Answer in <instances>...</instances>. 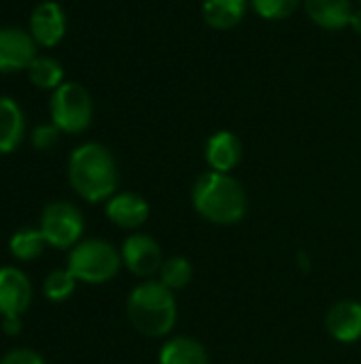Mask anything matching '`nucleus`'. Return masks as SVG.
<instances>
[{
  "instance_id": "obj_1",
  "label": "nucleus",
  "mask_w": 361,
  "mask_h": 364,
  "mask_svg": "<svg viewBox=\"0 0 361 364\" xmlns=\"http://www.w3.org/2000/svg\"><path fill=\"white\" fill-rule=\"evenodd\" d=\"M70 188L87 203L109 200L119 183L113 154L100 143H83L68 158Z\"/></svg>"
},
{
  "instance_id": "obj_2",
  "label": "nucleus",
  "mask_w": 361,
  "mask_h": 364,
  "mask_svg": "<svg viewBox=\"0 0 361 364\" xmlns=\"http://www.w3.org/2000/svg\"><path fill=\"white\" fill-rule=\"evenodd\" d=\"M191 203L196 211L219 226H232L247 215V192L228 173L209 171L202 173L191 190Z\"/></svg>"
},
{
  "instance_id": "obj_3",
  "label": "nucleus",
  "mask_w": 361,
  "mask_h": 364,
  "mask_svg": "<svg viewBox=\"0 0 361 364\" xmlns=\"http://www.w3.org/2000/svg\"><path fill=\"white\" fill-rule=\"evenodd\" d=\"M128 318L145 337H166L177 324V301L162 282L147 279L128 296Z\"/></svg>"
},
{
  "instance_id": "obj_4",
  "label": "nucleus",
  "mask_w": 361,
  "mask_h": 364,
  "mask_svg": "<svg viewBox=\"0 0 361 364\" xmlns=\"http://www.w3.org/2000/svg\"><path fill=\"white\" fill-rule=\"evenodd\" d=\"M121 252L104 239H85L79 241L68 254V271L81 284L100 286L111 282L121 269Z\"/></svg>"
},
{
  "instance_id": "obj_5",
  "label": "nucleus",
  "mask_w": 361,
  "mask_h": 364,
  "mask_svg": "<svg viewBox=\"0 0 361 364\" xmlns=\"http://www.w3.org/2000/svg\"><path fill=\"white\" fill-rule=\"evenodd\" d=\"M51 124L66 134H79L87 130L94 115V102L89 92L77 81H64L57 90H53L49 100Z\"/></svg>"
},
{
  "instance_id": "obj_6",
  "label": "nucleus",
  "mask_w": 361,
  "mask_h": 364,
  "mask_svg": "<svg viewBox=\"0 0 361 364\" xmlns=\"http://www.w3.org/2000/svg\"><path fill=\"white\" fill-rule=\"evenodd\" d=\"M83 228V213L68 200H53L40 211L38 230L53 250H72L81 241Z\"/></svg>"
},
{
  "instance_id": "obj_7",
  "label": "nucleus",
  "mask_w": 361,
  "mask_h": 364,
  "mask_svg": "<svg viewBox=\"0 0 361 364\" xmlns=\"http://www.w3.org/2000/svg\"><path fill=\"white\" fill-rule=\"evenodd\" d=\"M36 43L28 30L17 26H0V75L28 70L36 53Z\"/></svg>"
},
{
  "instance_id": "obj_8",
  "label": "nucleus",
  "mask_w": 361,
  "mask_h": 364,
  "mask_svg": "<svg viewBox=\"0 0 361 364\" xmlns=\"http://www.w3.org/2000/svg\"><path fill=\"white\" fill-rule=\"evenodd\" d=\"M121 260L132 275L143 277V279H149L155 273H160V269L164 264V256H162L157 241L149 235H143V232L130 235L123 241Z\"/></svg>"
},
{
  "instance_id": "obj_9",
  "label": "nucleus",
  "mask_w": 361,
  "mask_h": 364,
  "mask_svg": "<svg viewBox=\"0 0 361 364\" xmlns=\"http://www.w3.org/2000/svg\"><path fill=\"white\" fill-rule=\"evenodd\" d=\"M28 32L38 47H55L66 34V13L55 0L38 2L30 15Z\"/></svg>"
},
{
  "instance_id": "obj_10",
  "label": "nucleus",
  "mask_w": 361,
  "mask_h": 364,
  "mask_svg": "<svg viewBox=\"0 0 361 364\" xmlns=\"http://www.w3.org/2000/svg\"><path fill=\"white\" fill-rule=\"evenodd\" d=\"M32 303L30 277L17 267H0V316H21Z\"/></svg>"
},
{
  "instance_id": "obj_11",
  "label": "nucleus",
  "mask_w": 361,
  "mask_h": 364,
  "mask_svg": "<svg viewBox=\"0 0 361 364\" xmlns=\"http://www.w3.org/2000/svg\"><path fill=\"white\" fill-rule=\"evenodd\" d=\"M106 218L119 228H140L149 220V205L136 192H119L106 200Z\"/></svg>"
},
{
  "instance_id": "obj_12",
  "label": "nucleus",
  "mask_w": 361,
  "mask_h": 364,
  "mask_svg": "<svg viewBox=\"0 0 361 364\" xmlns=\"http://www.w3.org/2000/svg\"><path fill=\"white\" fill-rule=\"evenodd\" d=\"M326 328L338 343H355L361 339V303L338 301L326 316Z\"/></svg>"
},
{
  "instance_id": "obj_13",
  "label": "nucleus",
  "mask_w": 361,
  "mask_h": 364,
  "mask_svg": "<svg viewBox=\"0 0 361 364\" xmlns=\"http://www.w3.org/2000/svg\"><path fill=\"white\" fill-rule=\"evenodd\" d=\"M26 136V117L19 102L0 96V156L13 154Z\"/></svg>"
},
{
  "instance_id": "obj_14",
  "label": "nucleus",
  "mask_w": 361,
  "mask_h": 364,
  "mask_svg": "<svg viewBox=\"0 0 361 364\" xmlns=\"http://www.w3.org/2000/svg\"><path fill=\"white\" fill-rule=\"evenodd\" d=\"M243 158L240 139L234 132H215L206 143V162L217 173H230Z\"/></svg>"
},
{
  "instance_id": "obj_15",
  "label": "nucleus",
  "mask_w": 361,
  "mask_h": 364,
  "mask_svg": "<svg viewBox=\"0 0 361 364\" xmlns=\"http://www.w3.org/2000/svg\"><path fill=\"white\" fill-rule=\"evenodd\" d=\"M311 19L326 30H340L351 23L353 6L349 0H306Z\"/></svg>"
},
{
  "instance_id": "obj_16",
  "label": "nucleus",
  "mask_w": 361,
  "mask_h": 364,
  "mask_svg": "<svg viewBox=\"0 0 361 364\" xmlns=\"http://www.w3.org/2000/svg\"><path fill=\"white\" fill-rule=\"evenodd\" d=\"M157 360L160 364H209V354L191 337H172L162 346Z\"/></svg>"
},
{
  "instance_id": "obj_17",
  "label": "nucleus",
  "mask_w": 361,
  "mask_h": 364,
  "mask_svg": "<svg viewBox=\"0 0 361 364\" xmlns=\"http://www.w3.org/2000/svg\"><path fill=\"white\" fill-rule=\"evenodd\" d=\"M247 0H206L202 6L204 21L217 30H230L245 17Z\"/></svg>"
},
{
  "instance_id": "obj_18",
  "label": "nucleus",
  "mask_w": 361,
  "mask_h": 364,
  "mask_svg": "<svg viewBox=\"0 0 361 364\" xmlns=\"http://www.w3.org/2000/svg\"><path fill=\"white\" fill-rule=\"evenodd\" d=\"M28 79L38 90H57L64 83V68L60 60L51 55H36L28 66Z\"/></svg>"
},
{
  "instance_id": "obj_19",
  "label": "nucleus",
  "mask_w": 361,
  "mask_h": 364,
  "mask_svg": "<svg viewBox=\"0 0 361 364\" xmlns=\"http://www.w3.org/2000/svg\"><path fill=\"white\" fill-rule=\"evenodd\" d=\"M45 247H47V241L38 228H19L9 239V252L19 262H32L40 258Z\"/></svg>"
},
{
  "instance_id": "obj_20",
  "label": "nucleus",
  "mask_w": 361,
  "mask_h": 364,
  "mask_svg": "<svg viewBox=\"0 0 361 364\" xmlns=\"http://www.w3.org/2000/svg\"><path fill=\"white\" fill-rule=\"evenodd\" d=\"M194 275L191 262L183 256H172L168 260H164L162 269H160V282L168 288V290H183L189 286Z\"/></svg>"
},
{
  "instance_id": "obj_21",
  "label": "nucleus",
  "mask_w": 361,
  "mask_h": 364,
  "mask_svg": "<svg viewBox=\"0 0 361 364\" xmlns=\"http://www.w3.org/2000/svg\"><path fill=\"white\" fill-rule=\"evenodd\" d=\"M77 284H79L77 277L68 269H55V271H51L45 277V282H43V294L51 303H64V301H68L72 296Z\"/></svg>"
},
{
  "instance_id": "obj_22",
  "label": "nucleus",
  "mask_w": 361,
  "mask_h": 364,
  "mask_svg": "<svg viewBox=\"0 0 361 364\" xmlns=\"http://www.w3.org/2000/svg\"><path fill=\"white\" fill-rule=\"evenodd\" d=\"M300 0H251L253 9L264 19H285L289 17Z\"/></svg>"
},
{
  "instance_id": "obj_23",
  "label": "nucleus",
  "mask_w": 361,
  "mask_h": 364,
  "mask_svg": "<svg viewBox=\"0 0 361 364\" xmlns=\"http://www.w3.org/2000/svg\"><path fill=\"white\" fill-rule=\"evenodd\" d=\"M60 134H62V132H60V128H57L55 124H38V126L32 130L30 141H32V147H34V149L47 151V149H51V147L57 143Z\"/></svg>"
},
{
  "instance_id": "obj_24",
  "label": "nucleus",
  "mask_w": 361,
  "mask_h": 364,
  "mask_svg": "<svg viewBox=\"0 0 361 364\" xmlns=\"http://www.w3.org/2000/svg\"><path fill=\"white\" fill-rule=\"evenodd\" d=\"M0 364H45L43 356L34 350H28V348H17V350H11L2 356Z\"/></svg>"
},
{
  "instance_id": "obj_25",
  "label": "nucleus",
  "mask_w": 361,
  "mask_h": 364,
  "mask_svg": "<svg viewBox=\"0 0 361 364\" xmlns=\"http://www.w3.org/2000/svg\"><path fill=\"white\" fill-rule=\"evenodd\" d=\"M2 331H4V335H19V331H21V316L2 318Z\"/></svg>"
},
{
  "instance_id": "obj_26",
  "label": "nucleus",
  "mask_w": 361,
  "mask_h": 364,
  "mask_svg": "<svg viewBox=\"0 0 361 364\" xmlns=\"http://www.w3.org/2000/svg\"><path fill=\"white\" fill-rule=\"evenodd\" d=\"M357 34H361V11H355L353 17H351V23H349Z\"/></svg>"
},
{
  "instance_id": "obj_27",
  "label": "nucleus",
  "mask_w": 361,
  "mask_h": 364,
  "mask_svg": "<svg viewBox=\"0 0 361 364\" xmlns=\"http://www.w3.org/2000/svg\"><path fill=\"white\" fill-rule=\"evenodd\" d=\"M360 2H361V0H360Z\"/></svg>"
}]
</instances>
